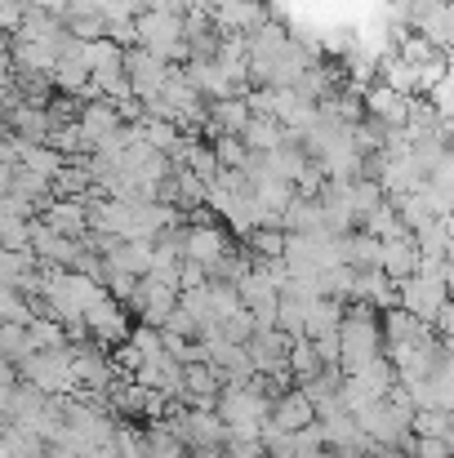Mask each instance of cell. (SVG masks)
<instances>
[{
    "mask_svg": "<svg viewBox=\"0 0 454 458\" xmlns=\"http://www.w3.org/2000/svg\"><path fill=\"white\" fill-rule=\"evenodd\" d=\"M107 290L94 285L85 272H63V267H45V316L49 320H63V325H76L85 320V311L99 303Z\"/></svg>",
    "mask_w": 454,
    "mask_h": 458,
    "instance_id": "6da1fadb",
    "label": "cell"
},
{
    "mask_svg": "<svg viewBox=\"0 0 454 458\" xmlns=\"http://www.w3.org/2000/svg\"><path fill=\"white\" fill-rule=\"evenodd\" d=\"M18 369H22V383H31V387L45 392V396H76V392H81V378H76V347H63V352H31Z\"/></svg>",
    "mask_w": 454,
    "mask_h": 458,
    "instance_id": "7a4b0ae2",
    "label": "cell"
},
{
    "mask_svg": "<svg viewBox=\"0 0 454 458\" xmlns=\"http://www.w3.org/2000/svg\"><path fill=\"white\" fill-rule=\"evenodd\" d=\"M272 405H277V401H268V396L254 392V387H223V396H218V419H223L227 428H254V432H263V423H272Z\"/></svg>",
    "mask_w": 454,
    "mask_h": 458,
    "instance_id": "3957f363",
    "label": "cell"
},
{
    "mask_svg": "<svg viewBox=\"0 0 454 458\" xmlns=\"http://www.w3.org/2000/svg\"><path fill=\"white\" fill-rule=\"evenodd\" d=\"M85 325L94 329V343H99V347H107V352L125 347V343H130V334H134L130 307L121 303V299H112V294H103L99 303L85 311Z\"/></svg>",
    "mask_w": 454,
    "mask_h": 458,
    "instance_id": "277c9868",
    "label": "cell"
},
{
    "mask_svg": "<svg viewBox=\"0 0 454 458\" xmlns=\"http://www.w3.org/2000/svg\"><path fill=\"white\" fill-rule=\"evenodd\" d=\"M31 254L40 259V267H63V272H76V267H81V259H85L81 241H72V236H58V232H54V227H45L40 218H36Z\"/></svg>",
    "mask_w": 454,
    "mask_h": 458,
    "instance_id": "5b68a950",
    "label": "cell"
},
{
    "mask_svg": "<svg viewBox=\"0 0 454 458\" xmlns=\"http://www.w3.org/2000/svg\"><path fill=\"white\" fill-rule=\"evenodd\" d=\"M401 307L415 311L419 320L437 325V316L450 307V290H446V281H437V276H415V281L401 285Z\"/></svg>",
    "mask_w": 454,
    "mask_h": 458,
    "instance_id": "8992f818",
    "label": "cell"
},
{
    "mask_svg": "<svg viewBox=\"0 0 454 458\" xmlns=\"http://www.w3.org/2000/svg\"><path fill=\"white\" fill-rule=\"evenodd\" d=\"M245 352H250V360H254L259 374H286V369H290L295 338H290L286 329H259V334L250 338Z\"/></svg>",
    "mask_w": 454,
    "mask_h": 458,
    "instance_id": "52a82bcc",
    "label": "cell"
},
{
    "mask_svg": "<svg viewBox=\"0 0 454 458\" xmlns=\"http://www.w3.org/2000/svg\"><path fill=\"white\" fill-rule=\"evenodd\" d=\"M415 103H419V98H406V94H397V89L383 85V81L365 89V116H374V121H383V125H392V130H406V125H410Z\"/></svg>",
    "mask_w": 454,
    "mask_h": 458,
    "instance_id": "ba28073f",
    "label": "cell"
},
{
    "mask_svg": "<svg viewBox=\"0 0 454 458\" xmlns=\"http://www.w3.org/2000/svg\"><path fill=\"white\" fill-rule=\"evenodd\" d=\"M254 112L245 98H223V103H210V125H205V139L218 143V139H245Z\"/></svg>",
    "mask_w": 454,
    "mask_h": 458,
    "instance_id": "9c48e42d",
    "label": "cell"
},
{
    "mask_svg": "<svg viewBox=\"0 0 454 458\" xmlns=\"http://www.w3.org/2000/svg\"><path fill=\"white\" fill-rule=\"evenodd\" d=\"M236 245H232V236H227V227L223 223H210V227H187V259L192 263H205V267H214L223 254H232Z\"/></svg>",
    "mask_w": 454,
    "mask_h": 458,
    "instance_id": "30bf717a",
    "label": "cell"
},
{
    "mask_svg": "<svg viewBox=\"0 0 454 458\" xmlns=\"http://www.w3.org/2000/svg\"><path fill=\"white\" fill-rule=\"evenodd\" d=\"M4 130L9 134H18L22 143H31V148H49V134H54V121H49V112L45 107H13V112H4Z\"/></svg>",
    "mask_w": 454,
    "mask_h": 458,
    "instance_id": "8fae6325",
    "label": "cell"
},
{
    "mask_svg": "<svg viewBox=\"0 0 454 458\" xmlns=\"http://www.w3.org/2000/svg\"><path fill=\"white\" fill-rule=\"evenodd\" d=\"M81 130H85L90 148H99V143H107V139H116V134L125 130V116H121V107H116V103L99 98V103H85Z\"/></svg>",
    "mask_w": 454,
    "mask_h": 458,
    "instance_id": "7c38bea8",
    "label": "cell"
},
{
    "mask_svg": "<svg viewBox=\"0 0 454 458\" xmlns=\"http://www.w3.org/2000/svg\"><path fill=\"white\" fill-rule=\"evenodd\" d=\"M419 267H424V250H419L415 236H401V241H388V245H383V272H388L397 285L415 281Z\"/></svg>",
    "mask_w": 454,
    "mask_h": 458,
    "instance_id": "4fadbf2b",
    "label": "cell"
},
{
    "mask_svg": "<svg viewBox=\"0 0 454 458\" xmlns=\"http://www.w3.org/2000/svg\"><path fill=\"white\" fill-rule=\"evenodd\" d=\"M40 223L45 227H54L58 236H72V241H81L94 223H90V205L85 200H54L45 214H40Z\"/></svg>",
    "mask_w": 454,
    "mask_h": 458,
    "instance_id": "5bb4252c",
    "label": "cell"
},
{
    "mask_svg": "<svg viewBox=\"0 0 454 458\" xmlns=\"http://www.w3.org/2000/svg\"><path fill=\"white\" fill-rule=\"evenodd\" d=\"M272 423H281L286 432H303V428L321 423V414H316V405L307 401V392L295 387V392L277 396V405H272Z\"/></svg>",
    "mask_w": 454,
    "mask_h": 458,
    "instance_id": "9a60e30c",
    "label": "cell"
},
{
    "mask_svg": "<svg viewBox=\"0 0 454 458\" xmlns=\"http://www.w3.org/2000/svg\"><path fill=\"white\" fill-rule=\"evenodd\" d=\"M352 383H356L370 401H383L388 392L401 387V374H397V360H392V356H379V360H370L361 374H352Z\"/></svg>",
    "mask_w": 454,
    "mask_h": 458,
    "instance_id": "2e32d148",
    "label": "cell"
},
{
    "mask_svg": "<svg viewBox=\"0 0 454 458\" xmlns=\"http://www.w3.org/2000/svg\"><path fill=\"white\" fill-rule=\"evenodd\" d=\"M107 259H112L116 272H130V276L148 281L151 267H156V241H121Z\"/></svg>",
    "mask_w": 454,
    "mask_h": 458,
    "instance_id": "e0dca14e",
    "label": "cell"
},
{
    "mask_svg": "<svg viewBox=\"0 0 454 458\" xmlns=\"http://www.w3.org/2000/svg\"><path fill=\"white\" fill-rule=\"evenodd\" d=\"M338 250H343V263L356 267V272H379V267H383V241H374L370 232H352V236H343Z\"/></svg>",
    "mask_w": 454,
    "mask_h": 458,
    "instance_id": "ac0fdd59",
    "label": "cell"
},
{
    "mask_svg": "<svg viewBox=\"0 0 454 458\" xmlns=\"http://www.w3.org/2000/svg\"><path fill=\"white\" fill-rule=\"evenodd\" d=\"M286 139H290V130L281 121H272V116H254L250 130H245V148L254 156H268V152H277V148H286Z\"/></svg>",
    "mask_w": 454,
    "mask_h": 458,
    "instance_id": "d6986e66",
    "label": "cell"
},
{
    "mask_svg": "<svg viewBox=\"0 0 454 458\" xmlns=\"http://www.w3.org/2000/svg\"><path fill=\"white\" fill-rule=\"evenodd\" d=\"M361 232H370V236H374V241H383V245H388V241H401V236H415V232L401 223V214H397V205H392V200H388V205H379V209L361 223Z\"/></svg>",
    "mask_w": 454,
    "mask_h": 458,
    "instance_id": "ffe728a7",
    "label": "cell"
},
{
    "mask_svg": "<svg viewBox=\"0 0 454 458\" xmlns=\"http://www.w3.org/2000/svg\"><path fill=\"white\" fill-rule=\"evenodd\" d=\"M27 334H31V347H36V352H63V347H72L67 325H63V320H49V316H36V320L27 325Z\"/></svg>",
    "mask_w": 454,
    "mask_h": 458,
    "instance_id": "44dd1931",
    "label": "cell"
},
{
    "mask_svg": "<svg viewBox=\"0 0 454 458\" xmlns=\"http://www.w3.org/2000/svg\"><path fill=\"white\" fill-rule=\"evenodd\" d=\"M245 250H250L254 259H286L290 232H286V227H259V232L245 241Z\"/></svg>",
    "mask_w": 454,
    "mask_h": 458,
    "instance_id": "7402d4cb",
    "label": "cell"
},
{
    "mask_svg": "<svg viewBox=\"0 0 454 458\" xmlns=\"http://www.w3.org/2000/svg\"><path fill=\"white\" fill-rule=\"evenodd\" d=\"M415 241H419L424 259H450V254H454L450 232H446V218H433V223H424V227L415 232Z\"/></svg>",
    "mask_w": 454,
    "mask_h": 458,
    "instance_id": "603a6c76",
    "label": "cell"
},
{
    "mask_svg": "<svg viewBox=\"0 0 454 458\" xmlns=\"http://www.w3.org/2000/svg\"><path fill=\"white\" fill-rule=\"evenodd\" d=\"M31 352H36V347H31L27 325H0V356H4L9 365H22Z\"/></svg>",
    "mask_w": 454,
    "mask_h": 458,
    "instance_id": "cb8c5ba5",
    "label": "cell"
},
{
    "mask_svg": "<svg viewBox=\"0 0 454 458\" xmlns=\"http://www.w3.org/2000/svg\"><path fill=\"white\" fill-rule=\"evenodd\" d=\"M63 27H67L76 40L90 45V40H107V27H112V22H107L103 13H63Z\"/></svg>",
    "mask_w": 454,
    "mask_h": 458,
    "instance_id": "d4e9b609",
    "label": "cell"
},
{
    "mask_svg": "<svg viewBox=\"0 0 454 458\" xmlns=\"http://www.w3.org/2000/svg\"><path fill=\"white\" fill-rule=\"evenodd\" d=\"M187 169H192L196 178H205V182H218V174H223V160H218V152H214V143H201V139H192Z\"/></svg>",
    "mask_w": 454,
    "mask_h": 458,
    "instance_id": "484cf974",
    "label": "cell"
},
{
    "mask_svg": "<svg viewBox=\"0 0 454 458\" xmlns=\"http://www.w3.org/2000/svg\"><path fill=\"white\" fill-rule=\"evenodd\" d=\"M290 369H295V383H299V387L325 369L321 356H316V343H312V338H299V343H295V352H290Z\"/></svg>",
    "mask_w": 454,
    "mask_h": 458,
    "instance_id": "4316f807",
    "label": "cell"
},
{
    "mask_svg": "<svg viewBox=\"0 0 454 458\" xmlns=\"http://www.w3.org/2000/svg\"><path fill=\"white\" fill-rule=\"evenodd\" d=\"M31 236H36V223H27V218H0V245L4 250L27 254L31 250Z\"/></svg>",
    "mask_w": 454,
    "mask_h": 458,
    "instance_id": "83f0119b",
    "label": "cell"
},
{
    "mask_svg": "<svg viewBox=\"0 0 454 458\" xmlns=\"http://www.w3.org/2000/svg\"><path fill=\"white\" fill-rule=\"evenodd\" d=\"M0 316H4V325H31L36 320V303L22 290H4L0 294Z\"/></svg>",
    "mask_w": 454,
    "mask_h": 458,
    "instance_id": "f1b7e54d",
    "label": "cell"
},
{
    "mask_svg": "<svg viewBox=\"0 0 454 458\" xmlns=\"http://www.w3.org/2000/svg\"><path fill=\"white\" fill-rule=\"evenodd\" d=\"M143 139H148L156 152L169 156L174 148H178V143H183V139H187V134H183L178 125H169V121H148V125H143Z\"/></svg>",
    "mask_w": 454,
    "mask_h": 458,
    "instance_id": "f546056e",
    "label": "cell"
},
{
    "mask_svg": "<svg viewBox=\"0 0 454 458\" xmlns=\"http://www.w3.org/2000/svg\"><path fill=\"white\" fill-rule=\"evenodd\" d=\"M214 152H218V160H223V169H250L254 165V152L245 148V139H218L214 143Z\"/></svg>",
    "mask_w": 454,
    "mask_h": 458,
    "instance_id": "4dcf8cb0",
    "label": "cell"
},
{
    "mask_svg": "<svg viewBox=\"0 0 454 458\" xmlns=\"http://www.w3.org/2000/svg\"><path fill=\"white\" fill-rule=\"evenodd\" d=\"M277 329H286L295 343L307 338V303H299V299H281V320H277Z\"/></svg>",
    "mask_w": 454,
    "mask_h": 458,
    "instance_id": "1f68e13d",
    "label": "cell"
},
{
    "mask_svg": "<svg viewBox=\"0 0 454 458\" xmlns=\"http://www.w3.org/2000/svg\"><path fill=\"white\" fill-rule=\"evenodd\" d=\"M116 450H121V458H151V450H148V432H139V428H121L116 432Z\"/></svg>",
    "mask_w": 454,
    "mask_h": 458,
    "instance_id": "d6a6232c",
    "label": "cell"
},
{
    "mask_svg": "<svg viewBox=\"0 0 454 458\" xmlns=\"http://www.w3.org/2000/svg\"><path fill=\"white\" fill-rule=\"evenodd\" d=\"M165 334H178V338H192V343H201V320L192 316V311H174L169 316V325H165Z\"/></svg>",
    "mask_w": 454,
    "mask_h": 458,
    "instance_id": "836d02e7",
    "label": "cell"
},
{
    "mask_svg": "<svg viewBox=\"0 0 454 458\" xmlns=\"http://www.w3.org/2000/svg\"><path fill=\"white\" fill-rule=\"evenodd\" d=\"M139 285H143L139 276H130V272H116V267H112V281H107V294H112V299H121V303H130V299L139 294Z\"/></svg>",
    "mask_w": 454,
    "mask_h": 458,
    "instance_id": "e575fe53",
    "label": "cell"
},
{
    "mask_svg": "<svg viewBox=\"0 0 454 458\" xmlns=\"http://www.w3.org/2000/svg\"><path fill=\"white\" fill-rule=\"evenodd\" d=\"M205 285H210V267L187 259V263H183V290H205Z\"/></svg>",
    "mask_w": 454,
    "mask_h": 458,
    "instance_id": "d590c367",
    "label": "cell"
},
{
    "mask_svg": "<svg viewBox=\"0 0 454 458\" xmlns=\"http://www.w3.org/2000/svg\"><path fill=\"white\" fill-rule=\"evenodd\" d=\"M437 334H441V338H446V343H454V303L446 307V311H441V316H437Z\"/></svg>",
    "mask_w": 454,
    "mask_h": 458,
    "instance_id": "8d00e7d4",
    "label": "cell"
},
{
    "mask_svg": "<svg viewBox=\"0 0 454 458\" xmlns=\"http://www.w3.org/2000/svg\"><path fill=\"white\" fill-rule=\"evenodd\" d=\"M446 290H450V303H454V254H450V263H446Z\"/></svg>",
    "mask_w": 454,
    "mask_h": 458,
    "instance_id": "74e56055",
    "label": "cell"
},
{
    "mask_svg": "<svg viewBox=\"0 0 454 458\" xmlns=\"http://www.w3.org/2000/svg\"><path fill=\"white\" fill-rule=\"evenodd\" d=\"M374 458H415V454H401V450H379Z\"/></svg>",
    "mask_w": 454,
    "mask_h": 458,
    "instance_id": "f35d334b",
    "label": "cell"
}]
</instances>
